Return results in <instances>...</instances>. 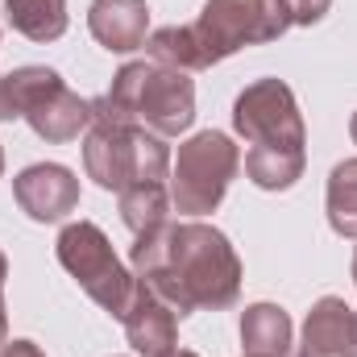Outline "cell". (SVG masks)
<instances>
[{
    "instance_id": "1",
    "label": "cell",
    "mask_w": 357,
    "mask_h": 357,
    "mask_svg": "<svg viewBox=\"0 0 357 357\" xmlns=\"http://www.w3.org/2000/svg\"><path fill=\"white\" fill-rule=\"evenodd\" d=\"M129 262L178 320L191 312H225L241 295V258L233 241L204 220H167L162 229L142 233Z\"/></svg>"
},
{
    "instance_id": "2",
    "label": "cell",
    "mask_w": 357,
    "mask_h": 357,
    "mask_svg": "<svg viewBox=\"0 0 357 357\" xmlns=\"http://www.w3.org/2000/svg\"><path fill=\"white\" fill-rule=\"evenodd\" d=\"M91 121H116V125H142L158 137H178L195 121V79L187 71L162 63H125L112 75V88L91 100Z\"/></svg>"
},
{
    "instance_id": "3",
    "label": "cell",
    "mask_w": 357,
    "mask_h": 357,
    "mask_svg": "<svg viewBox=\"0 0 357 357\" xmlns=\"http://www.w3.org/2000/svg\"><path fill=\"white\" fill-rule=\"evenodd\" d=\"M84 167L88 178L104 191H125L133 183H167L171 178V146L167 137L142 125L91 121L84 137Z\"/></svg>"
},
{
    "instance_id": "4",
    "label": "cell",
    "mask_w": 357,
    "mask_h": 357,
    "mask_svg": "<svg viewBox=\"0 0 357 357\" xmlns=\"http://www.w3.org/2000/svg\"><path fill=\"white\" fill-rule=\"evenodd\" d=\"M287 29H291V13L282 0H204L199 17L191 21L204 71L245 46L278 42Z\"/></svg>"
},
{
    "instance_id": "5",
    "label": "cell",
    "mask_w": 357,
    "mask_h": 357,
    "mask_svg": "<svg viewBox=\"0 0 357 357\" xmlns=\"http://www.w3.org/2000/svg\"><path fill=\"white\" fill-rule=\"evenodd\" d=\"M241 171V150L229 133L204 129L178 146L171 162V204L183 216H208L229 195V183Z\"/></svg>"
},
{
    "instance_id": "6",
    "label": "cell",
    "mask_w": 357,
    "mask_h": 357,
    "mask_svg": "<svg viewBox=\"0 0 357 357\" xmlns=\"http://www.w3.org/2000/svg\"><path fill=\"white\" fill-rule=\"evenodd\" d=\"M54 254H59L63 270L84 287V295H88L91 303H100V307H104L108 316H116V320L125 316L137 278L121 266V258H116V250H112V241L104 237L100 225H91V220H71V225L59 233Z\"/></svg>"
},
{
    "instance_id": "7",
    "label": "cell",
    "mask_w": 357,
    "mask_h": 357,
    "mask_svg": "<svg viewBox=\"0 0 357 357\" xmlns=\"http://www.w3.org/2000/svg\"><path fill=\"white\" fill-rule=\"evenodd\" d=\"M4 79H8V91H13L17 116L29 121V129L42 142L67 146L91 125V100L67 88L54 67H17Z\"/></svg>"
},
{
    "instance_id": "8",
    "label": "cell",
    "mask_w": 357,
    "mask_h": 357,
    "mask_svg": "<svg viewBox=\"0 0 357 357\" xmlns=\"http://www.w3.org/2000/svg\"><path fill=\"white\" fill-rule=\"evenodd\" d=\"M233 129L250 146H274V150H303L307 129L303 112L295 104V91L282 79H254L233 100Z\"/></svg>"
},
{
    "instance_id": "9",
    "label": "cell",
    "mask_w": 357,
    "mask_h": 357,
    "mask_svg": "<svg viewBox=\"0 0 357 357\" xmlns=\"http://www.w3.org/2000/svg\"><path fill=\"white\" fill-rule=\"evenodd\" d=\"M13 199L29 220L54 225L79 208V178L59 162H33L13 178Z\"/></svg>"
},
{
    "instance_id": "10",
    "label": "cell",
    "mask_w": 357,
    "mask_h": 357,
    "mask_svg": "<svg viewBox=\"0 0 357 357\" xmlns=\"http://www.w3.org/2000/svg\"><path fill=\"white\" fill-rule=\"evenodd\" d=\"M121 324H125L129 345H133L142 357H167V354L178 349L175 307H171L167 299H158L142 278H137V287H133V295H129V307H125Z\"/></svg>"
},
{
    "instance_id": "11",
    "label": "cell",
    "mask_w": 357,
    "mask_h": 357,
    "mask_svg": "<svg viewBox=\"0 0 357 357\" xmlns=\"http://www.w3.org/2000/svg\"><path fill=\"white\" fill-rule=\"evenodd\" d=\"M88 29L108 54H133L150 38V4L146 0H91Z\"/></svg>"
},
{
    "instance_id": "12",
    "label": "cell",
    "mask_w": 357,
    "mask_h": 357,
    "mask_svg": "<svg viewBox=\"0 0 357 357\" xmlns=\"http://www.w3.org/2000/svg\"><path fill=\"white\" fill-rule=\"evenodd\" d=\"M303 357H357V307L324 295L303 320Z\"/></svg>"
},
{
    "instance_id": "13",
    "label": "cell",
    "mask_w": 357,
    "mask_h": 357,
    "mask_svg": "<svg viewBox=\"0 0 357 357\" xmlns=\"http://www.w3.org/2000/svg\"><path fill=\"white\" fill-rule=\"evenodd\" d=\"M291 316L278 303H254L241 312V345L250 357H287L291 354Z\"/></svg>"
},
{
    "instance_id": "14",
    "label": "cell",
    "mask_w": 357,
    "mask_h": 357,
    "mask_svg": "<svg viewBox=\"0 0 357 357\" xmlns=\"http://www.w3.org/2000/svg\"><path fill=\"white\" fill-rule=\"evenodd\" d=\"M307 150H274V146H250L245 154V175L262 191H287L303 178Z\"/></svg>"
},
{
    "instance_id": "15",
    "label": "cell",
    "mask_w": 357,
    "mask_h": 357,
    "mask_svg": "<svg viewBox=\"0 0 357 357\" xmlns=\"http://www.w3.org/2000/svg\"><path fill=\"white\" fill-rule=\"evenodd\" d=\"M4 17L29 42H59L67 33V0H4Z\"/></svg>"
},
{
    "instance_id": "16",
    "label": "cell",
    "mask_w": 357,
    "mask_h": 357,
    "mask_svg": "<svg viewBox=\"0 0 357 357\" xmlns=\"http://www.w3.org/2000/svg\"><path fill=\"white\" fill-rule=\"evenodd\" d=\"M171 216V187L167 183H133L121 191V220L133 237L162 229Z\"/></svg>"
},
{
    "instance_id": "17",
    "label": "cell",
    "mask_w": 357,
    "mask_h": 357,
    "mask_svg": "<svg viewBox=\"0 0 357 357\" xmlns=\"http://www.w3.org/2000/svg\"><path fill=\"white\" fill-rule=\"evenodd\" d=\"M324 208H328L333 233L357 241V158H345V162L333 167L328 191H324Z\"/></svg>"
},
{
    "instance_id": "18",
    "label": "cell",
    "mask_w": 357,
    "mask_h": 357,
    "mask_svg": "<svg viewBox=\"0 0 357 357\" xmlns=\"http://www.w3.org/2000/svg\"><path fill=\"white\" fill-rule=\"evenodd\" d=\"M146 54L150 63H162V67H175V71H204V59H199V46H195V33L191 25H162L146 38Z\"/></svg>"
},
{
    "instance_id": "19",
    "label": "cell",
    "mask_w": 357,
    "mask_h": 357,
    "mask_svg": "<svg viewBox=\"0 0 357 357\" xmlns=\"http://www.w3.org/2000/svg\"><path fill=\"white\" fill-rule=\"evenodd\" d=\"M282 4L291 13V25H316L333 8V0H282Z\"/></svg>"
},
{
    "instance_id": "20",
    "label": "cell",
    "mask_w": 357,
    "mask_h": 357,
    "mask_svg": "<svg viewBox=\"0 0 357 357\" xmlns=\"http://www.w3.org/2000/svg\"><path fill=\"white\" fill-rule=\"evenodd\" d=\"M4 278H8V258L0 254V354L8 345V307H4Z\"/></svg>"
},
{
    "instance_id": "21",
    "label": "cell",
    "mask_w": 357,
    "mask_h": 357,
    "mask_svg": "<svg viewBox=\"0 0 357 357\" xmlns=\"http://www.w3.org/2000/svg\"><path fill=\"white\" fill-rule=\"evenodd\" d=\"M0 357H46V354H42V349H38L33 341H8Z\"/></svg>"
},
{
    "instance_id": "22",
    "label": "cell",
    "mask_w": 357,
    "mask_h": 357,
    "mask_svg": "<svg viewBox=\"0 0 357 357\" xmlns=\"http://www.w3.org/2000/svg\"><path fill=\"white\" fill-rule=\"evenodd\" d=\"M0 121H17V104H13V91H8L4 75H0Z\"/></svg>"
},
{
    "instance_id": "23",
    "label": "cell",
    "mask_w": 357,
    "mask_h": 357,
    "mask_svg": "<svg viewBox=\"0 0 357 357\" xmlns=\"http://www.w3.org/2000/svg\"><path fill=\"white\" fill-rule=\"evenodd\" d=\"M349 137H354V146H357V112H354V121H349Z\"/></svg>"
},
{
    "instance_id": "24",
    "label": "cell",
    "mask_w": 357,
    "mask_h": 357,
    "mask_svg": "<svg viewBox=\"0 0 357 357\" xmlns=\"http://www.w3.org/2000/svg\"><path fill=\"white\" fill-rule=\"evenodd\" d=\"M167 357H199V354H191V349H175V354H167Z\"/></svg>"
},
{
    "instance_id": "25",
    "label": "cell",
    "mask_w": 357,
    "mask_h": 357,
    "mask_svg": "<svg viewBox=\"0 0 357 357\" xmlns=\"http://www.w3.org/2000/svg\"><path fill=\"white\" fill-rule=\"evenodd\" d=\"M354 282H357V250H354Z\"/></svg>"
},
{
    "instance_id": "26",
    "label": "cell",
    "mask_w": 357,
    "mask_h": 357,
    "mask_svg": "<svg viewBox=\"0 0 357 357\" xmlns=\"http://www.w3.org/2000/svg\"><path fill=\"white\" fill-rule=\"evenodd\" d=\"M0 175H4V150H0Z\"/></svg>"
},
{
    "instance_id": "27",
    "label": "cell",
    "mask_w": 357,
    "mask_h": 357,
    "mask_svg": "<svg viewBox=\"0 0 357 357\" xmlns=\"http://www.w3.org/2000/svg\"><path fill=\"white\" fill-rule=\"evenodd\" d=\"M245 357H250V354H245Z\"/></svg>"
}]
</instances>
